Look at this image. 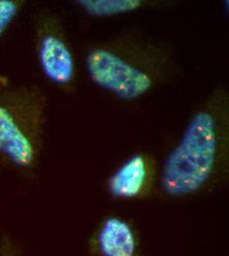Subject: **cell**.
<instances>
[{
	"instance_id": "4",
	"label": "cell",
	"mask_w": 229,
	"mask_h": 256,
	"mask_svg": "<svg viewBox=\"0 0 229 256\" xmlns=\"http://www.w3.org/2000/svg\"><path fill=\"white\" fill-rule=\"evenodd\" d=\"M35 50L44 76L65 92L74 90L77 65L62 18L50 8L34 15Z\"/></svg>"
},
{
	"instance_id": "6",
	"label": "cell",
	"mask_w": 229,
	"mask_h": 256,
	"mask_svg": "<svg viewBox=\"0 0 229 256\" xmlns=\"http://www.w3.org/2000/svg\"><path fill=\"white\" fill-rule=\"evenodd\" d=\"M86 250L89 256H146L135 226L117 214L105 216L96 224Z\"/></svg>"
},
{
	"instance_id": "10",
	"label": "cell",
	"mask_w": 229,
	"mask_h": 256,
	"mask_svg": "<svg viewBox=\"0 0 229 256\" xmlns=\"http://www.w3.org/2000/svg\"><path fill=\"white\" fill-rule=\"evenodd\" d=\"M1 164H1V162H0V166H1Z\"/></svg>"
},
{
	"instance_id": "3",
	"label": "cell",
	"mask_w": 229,
	"mask_h": 256,
	"mask_svg": "<svg viewBox=\"0 0 229 256\" xmlns=\"http://www.w3.org/2000/svg\"><path fill=\"white\" fill-rule=\"evenodd\" d=\"M48 98L35 84L0 85V162L31 174L42 157Z\"/></svg>"
},
{
	"instance_id": "8",
	"label": "cell",
	"mask_w": 229,
	"mask_h": 256,
	"mask_svg": "<svg viewBox=\"0 0 229 256\" xmlns=\"http://www.w3.org/2000/svg\"><path fill=\"white\" fill-rule=\"evenodd\" d=\"M25 3L23 0H0V38L15 20Z\"/></svg>"
},
{
	"instance_id": "5",
	"label": "cell",
	"mask_w": 229,
	"mask_h": 256,
	"mask_svg": "<svg viewBox=\"0 0 229 256\" xmlns=\"http://www.w3.org/2000/svg\"><path fill=\"white\" fill-rule=\"evenodd\" d=\"M159 162L148 152H136L109 176L108 194L120 201H142L157 192Z\"/></svg>"
},
{
	"instance_id": "1",
	"label": "cell",
	"mask_w": 229,
	"mask_h": 256,
	"mask_svg": "<svg viewBox=\"0 0 229 256\" xmlns=\"http://www.w3.org/2000/svg\"><path fill=\"white\" fill-rule=\"evenodd\" d=\"M229 94L218 86L194 110L159 164L157 192L183 199L208 192L228 176Z\"/></svg>"
},
{
	"instance_id": "7",
	"label": "cell",
	"mask_w": 229,
	"mask_h": 256,
	"mask_svg": "<svg viewBox=\"0 0 229 256\" xmlns=\"http://www.w3.org/2000/svg\"><path fill=\"white\" fill-rule=\"evenodd\" d=\"M83 12L94 17H111L134 12L146 5L141 0H78L75 1Z\"/></svg>"
},
{
	"instance_id": "9",
	"label": "cell",
	"mask_w": 229,
	"mask_h": 256,
	"mask_svg": "<svg viewBox=\"0 0 229 256\" xmlns=\"http://www.w3.org/2000/svg\"><path fill=\"white\" fill-rule=\"evenodd\" d=\"M0 256H23L21 244L8 232L0 234Z\"/></svg>"
},
{
	"instance_id": "2",
	"label": "cell",
	"mask_w": 229,
	"mask_h": 256,
	"mask_svg": "<svg viewBox=\"0 0 229 256\" xmlns=\"http://www.w3.org/2000/svg\"><path fill=\"white\" fill-rule=\"evenodd\" d=\"M84 65L94 85L124 102L140 100L171 83L180 68L168 44L138 29L90 44Z\"/></svg>"
}]
</instances>
